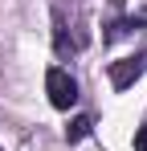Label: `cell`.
<instances>
[{"instance_id": "cell-1", "label": "cell", "mask_w": 147, "mask_h": 151, "mask_svg": "<svg viewBox=\"0 0 147 151\" xmlns=\"http://www.w3.org/2000/svg\"><path fill=\"white\" fill-rule=\"evenodd\" d=\"M45 94H49V102H53L57 110H70L74 102H78V82H74L61 65H49L45 70Z\"/></svg>"}, {"instance_id": "cell-2", "label": "cell", "mask_w": 147, "mask_h": 151, "mask_svg": "<svg viewBox=\"0 0 147 151\" xmlns=\"http://www.w3.org/2000/svg\"><path fill=\"white\" fill-rule=\"evenodd\" d=\"M86 45V33H78V29H70V21H66V12L61 8H53V53L66 61V57H74V53Z\"/></svg>"}, {"instance_id": "cell-3", "label": "cell", "mask_w": 147, "mask_h": 151, "mask_svg": "<svg viewBox=\"0 0 147 151\" xmlns=\"http://www.w3.org/2000/svg\"><path fill=\"white\" fill-rule=\"evenodd\" d=\"M143 74H147V49H139V53H131V57L110 65V86L115 90H131Z\"/></svg>"}, {"instance_id": "cell-4", "label": "cell", "mask_w": 147, "mask_h": 151, "mask_svg": "<svg viewBox=\"0 0 147 151\" xmlns=\"http://www.w3.org/2000/svg\"><path fill=\"white\" fill-rule=\"evenodd\" d=\"M147 25V12H135V17H122V21H115V25L102 33V41H119V37H127V33H135V29Z\"/></svg>"}, {"instance_id": "cell-5", "label": "cell", "mask_w": 147, "mask_h": 151, "mask_svg": "<svg viewBox=\"0 0 147 151\" xmlns=\"http://www.w3.org/2000/svg\"><path fill=\"white\" fill-rule=\"evenodd\" d=\"M86 135H90V119H86V114H82V119H74V123L66 127V143H82Z\"/></svg>"}, {"instance_id": "cell-6", "label": "cell", "mask_w": 147, "mask_h": 151, "mask_svg": "<svg viewBox=\"0 0 147 151\" xmlns=\"http://www.w3.org/2000/svg\"><path fill=\"white\" fill-rule=\"evenodd\" d=\"M135 151H147V123L139 127V135H135Z\"/></svg>"}, {"instance_id": "cell-7", "label": "cell", "mask_w": 147, "mask_h": 151, "mask_svg": "<svg viewBox=\"0 0 147 151\" xmlns=\"http://www.w3.org/2000/svg\"><path fill=\"white\" fill-rule=\"evenodd\" d=\"M0 151H4V147H0Z\"/></svg>"}]
</instances>
